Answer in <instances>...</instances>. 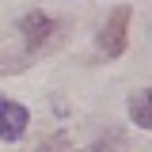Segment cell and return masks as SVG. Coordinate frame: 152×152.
<instances>
[{"label":"cell","mask_w":152,"mask_h":152,"mask_svg":"<svg viewBox=\"0 0 152 152\" xmlns=\"http://www.w3.org/2000/svg\"><path fill=\"white\" fill-rule=\"evenodd\" d=\"M27 122H31L27 107H19L12 99H0V141H19L27 133Z\"/></svg>","instance_id":"cell-2"},{"label":"cell","mask_w":152,"mask_h":152,"mask_svg":"<svg viewBox=\"0 0 152 152\" xmlns=\"http://www.w3.org/2000/svg\"><path fill=\"white\" fill-rule=\"evenodd\" d=\"M129 8L126 4H118L110 15H107V23H103V31H99V50L107 57H122L126 53V31H129Z\"/></svg>","instance_id":"cell-1"},{"label":"cell","mask_w":152,"mask_h":152,"mask_svg":"<svg viewBox=\"0 0 152 152\" xmlns=\"http://www.w3.org/2000/svg\"><path fill=\"white\" fill-rule=\"evenodd\" d=\"M57 148H65V137H61V133H57V137H50V141H42L34 152H57Z\"/></svg>","instance_id":"cell-5"},{"label":"cell","mask_w":152,"mask_h":152,"mask_svg":"<svg viewBox=\"0 0 152 152\" xmlns=\"http://www.w3.org/2000/svg\"><path fill=\"white\" fill-rule=\"evenodd\" d=\"M19 31H23V38H27L31 50H42L50 42V34H53V19L46 15V12H27V15L19 19Z\"/></svg>","instance_id":"cell-3"},{"label":"cell","mask_w":152,"mask_h":152,"mask_svg":"<svg viewBox=\"0 0 152 152\" xmlns=\"http://www.w3.org/2000/svg\"><path fill=\"white\" fill-rule=\"evenodd\" d=\"M129 114L141 129H152V110H148V91H137L129 99Z\"/></svg>","instance_id":"cell-4"}]
</instances>
